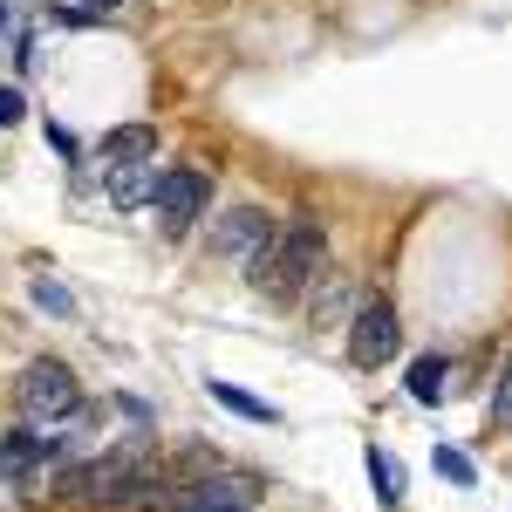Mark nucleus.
Returning a JSON list of instances; mask_svg holds the SVG:
<instances>
[{
	"instance_id": "1",
	"label": "nucleus",
	"mask_w": 512,
	"mask_h": 512,
	"mask_svg": "<svg viewBox=\"0 0 512 512\" xmlns=\"http://www.w3.org/2000/svg\"><path fill=\"white\" fill-rule=\"evenodd\" d=\"M321 260H328V239H321V226L301 212V219L274 226V239L246 260V267H253V294L274 301V308H287V301H301V287L321 274Z\"/></svg>"
},
{
	"instance_id": "2",
	"label": "nucleus",
	"mask_w": 512,
	"mask_h": 512,
	"mask_svg": "<svg viewBox=\"0 0 512 512\" xmlns=\"http://www.w3.org/2000/svg\"><path fill=\"white\" fill-rule=\"evenodd\" d=\"M14 403H21V417L35 424V431H55V424H69L82 410V383L69 362H55V355H41L21 369V383H14Z\"/></svg>"
},
{
	"instance_id": "3",
	"label": "nucleus",
	"mask_w": 512,
	"mask_h": 512,
	"mask_svg": "<svg viewBox=\"0 0 512 512\" xmlns=\"http://www.w3.org/2000/svg\"><path fill=\"white\" fill-rule=\"evenodd\" d=\"M205 205H212V178H205V171H192V164L164 171L158 192H151V212H158V226L171 239L192 233V219H205Z\"/></svg>"
},
{
	"instance_id": "4",
	"label": "nucleus",
	"mask_w": 512,
	"mask_h": 512,
	"mask_svg": "<svg viewBox=\"0 0 512 512\" xmlns=\"http://www.w3.org/2000/svg\"><path fill=\"white\" fill-rule=\"evenodd\" d=\"M403 349V321H396L390 301H362L349 321V355L362 362V369H383L390 355Z\"/></svg>"
},
{
	"instance_id": "5",
	"label": "nucleus",
	"mask_w": 512,
	"mask_h": 512,
	"mask_svg": "<svg viewBox=\"0 0 512 512\" xmlns=\"http://www.w3.org/2000/svg\"><path fill=\"white\" fill-rule=\"evenodd\" d=\"M274 239V212H260V205H233L219 226H212V260H253L260 246Z\"/></svg>"
},
{
	"instance_id": "6",
	"label": "nucleus",
	"mask_w": 512,
	"mask_h": 512,
	"mask_svg": "<svg viewBox=\"0 0 512 512\" xmlns=\"http://www.w3.org/2000/svg\"><path fill=\"white\" fill-rule=\"evenodd\" d=\"M253 499H260L253 478H205V485H192V492L178 499V512H246Z\"/></svg>"
},
{
	"instance_id": "7",
	"label": "nucleus",
	"mask_w": 512,
	"mask_h": 512,
	"mask_svg": "<svg viewBox=\"0 0 512 512\" xmlns=\"http://www.w3.org/2000/svg\"><path fill=\"white\" fill-rule=\"evenodd\" d=\"M103 158L110 164H151L158 158V130H151V123H117V130L103 137Z\"/></svg>"
},
{
	"instance_id": "8",
	"label": "nucleus",
	"mask_w": 512,
	"mask_h": 512,
	"mask_svg": "<svg viewBox=\"0 0 512 512\" xmlns=\"http://www.w3.org/2000/svg\"><path fill=\"white\" fill-rule=\"evenodd\" d=\"M444 376H451V362H444V355H417V362H410V403H424V410L444 403V390H451Z\"/></svg>"
},
{
	"instance_id": "9",
	"label": "nucleus",
	"mask_w": 512,
	"mask_h": 512,
	"mask_svg": "<svg viewBox=\"0 0 512 512\" xmlns=\"http://www.w3.org/2000/svg\"><path fill=\"white\" fill-rule=\"evenodd\" d=\"M362 465H369L376 499H383V506H403V465H396L390 451H383V444H369V451H362Z\"/></svg>"
},
{
	"instance_id": "10",
	"label": "nucleus",
	"mask_w": 512,
	"mask_h": 512,
	"mask_svg": "<svg viewBox=\"0 0 512 512\" xmlns=\"http://www.w3.org/2000/svg\"><path fill=\"white\" fill-rule=\"evenodd\" d=\"M205 390H212V403H226V410H239V417H253V424H280V417H274V403H260V396H246L239 383H219V376H212Z\"/></svg>"
},
{
	"instance_id": "11",
	"label": "nucleus",
	"mask_w": 512,
	"mask_h": 512,
	"mask_svg": "<svg viewBox=\"0 0 512 512\" xmlns=\"http://www.w3.org/2000/svg\"><path fill=\"white\" fill-rule=\"evenodd\" d=\"M151 192H158V178H151L144 164H117V178H110V198H117V205H144Z\"/></svg>"
},
{
	"instance_id": "12",
	"label": "nucleus",
	"mask_w": 512,
	"mask_h": 512,
	"mask_svg": "<svg viewBox=\"0 0 512 512\" xmlns=\"http://www.w3.org/2000/svg\"><path fill=\"white\" fill-rule=\"evenodd\" d=\"M315 280H321V294H315V328H328V321L349 315V287H342L335 274H315Z\"/></svg>"
},
{
	"instance_id": "13",
	"label": "nucleus",
	"mask_w": 512,
	"mask_h": 512,
	"mask_svg": "<svg viewBox=\"0 0 512 512\" xmlns=\"http://www.w3.org/2000/svg\"><path fill=\"white\" fill-rule=\"evenodd\" d=\"M35 308H48V315H76V294H69L62 280L41 274V280H35Z\"/></svg>"
},
{
	"instance_id": "14",
	"label": "nucleus",
	"mask_w": 512,
	"mask_h": 512,
	"mask_svg": "<svg viewBox=\"0 0 512 512\" xmlns=\"http://www.w3.org/2000/svg\"><path fill=\"white\" fill-rule=\"evenodd\" d=\"M437 472L451 478V485H472V458H465V451H451V444H437Z\"/></svg>"
},
{
	"instance_id": "15",
	"label": "nucleus",
	"mask_w": 512,
	"mask_h": 512,
	"mask_svg": "<svg viewBox=\"0 0 512 512\" xmlns=\"http://www.w3.org/2000/svg\"><path fill=\"white\" fill-rule=\"evenodd\" d=\"M492 424L512 431V362H506V376H499V390H492Z\"/></svg>"
},
{
	"instance_id": "16",
	"label": "nucleus",
	"mask_w": 512,
	"mask_h": 512,
	"mask_svg": "<svg viewBox=\"0 0 512 512\" xmlns=\"http://www.w3.org/2000/svg\"><path fill=\"white\" fill-rule=\"evenodd\" d=\"M21 117H28V103H21V89H0V130H14Z\"/></svg>"
},
{
	"instance_id": "17",
	"label": "nucleus",
	"mask_w": 512,
	"mask_h": 512,
	"mask_svg": "<svg viewBox=\"0 0 512 512\" xmlns=\"http://www.w3.org/2000/svg\"><path fill=\"white\" fill-rule=\"evenodd\" d=\"M123 0H82V14H117Z\"/></svg>"
},
{
	"instance_id": "18",
	"label": "nucleus",
	"mask_w": 512,
	"mask_h": 512,
	"mask_svg": "<svg viewBox=\"0 0 512 512\" xmlns=\"http://www.w3.org/2000/svg\"><path fill=\"white\" fill-rule=\"evenodd\" d=\"M7 28H14V7H7V0H0V35H7Z\"/></svg>"
}]
</instances>
